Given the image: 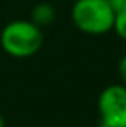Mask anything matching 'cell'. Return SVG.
I'll list each match as a JSON object with an SVG mask.
<instances>
[{"instance_id": "6da1fadb", "label": "cell", "mask_w": 126, "mask_h": 127, "mask_svg": "<svg viewBox=\"0 0 126 127\" xmlns=\"http://www.w3.org/2000/svg\"><path fill=\"white\" fill-rule=\"evenodd\" d=\"M44 35L42 28L31 19H15L5 24L0 32V45L13 58H29L41 50Z\"/></svg>"}, {"instance_id": "7a4b0ae2", "label": "cell", "mask_w": 126, "mask_h": 127, "mask_svg": "<svg viewBox=\"0 0 126 127\" xmlns=\"http://www.w3.org/2000/svg\"><path fill=\"white\" fill-rule=\"evenodd\" d=\"M71 21L84 34L102 35L113 29L115 10L108 0H74Z\"/></svg>"}, {"instance_id": "3957f363", "label": "cell", "mask_w": 126, "mask_h": 127, "mask_svg": "<svg viewBox=\"0 0 126 127\" xmlns=\"http://www.w3.org/2000/svg\"><path fill=\"white\" fill-rule=\"evenodd\" d=\"M99 127H126V85L110 84L97 98Z\"/></svg>"}, {"instance_id": "277c9868", "label": "cell", "mask_w": 126, "mask_h": 127, "mask_svg": "<svg viewBox=\"0 0 126 127\" xmlns=\"http://www.w3.org/2000/svg\"><path fill=\"white\" fill-rule=\"evenodd\" d=\"M31 21L34 24H37L39 28H44V26H49L55 21V8L54 5L47 2H41L37 5H34L31 11Z\"/></svg>"}, {"instance_id": "5b68a950", "label": "cell", "mask_w": 126, "mask_h": 127, "mask_svg": "<svg viewBox=\"0 0 126 127\" xmlns=\"http://www.w3.org/2000/svg\"><path fill=\"white\" fill-rule=\"evenodd\" d=\"M112 31H115V34L121 40H126V10L115 13V21H113V29Z\"/></svg>"}, {"instance_id": "8992f818", "label": "cell", "mask_w": 126, "mask_h": 127, "mask_svg": "<svg viewBox=\"0 0 126 127\" xmlns=\"http://www.w3.org/2000/svg\"><path fill=\"white\" fill-rule=\"evenodd\" d=\"M118 74L121 77V82L126 85V55L121 56L120 63H118Z\"/></svg>"}, {"instance_id": "52a82bcc", "label": "cell", "mask_w": 126, "mask_h": 127, "mask_svg": "<svg viewBox=\"0 0 126 127\" xmlns=\"http://www.w3.org/2000/svg\"><path fill=\"white\" fill-rule=\"evenodd\" d=\"M112 5V8L117 11H121V10H126V0H108Z\"/></svg>"}, {"instance_id": "ba28073f", "label": "cell", "mask_w": 126, "mask_h": 127, "mask_svg": "<svg viewBox=\"0 0 126 127\" xmlns=\"http://www.w3.org/2000/svg\"><path fill=\"white\" fill-rule=\"evenodd\" d=\"M0 127H5V119H3L2 114H0Z\"/></svg>"}, {"instance_id": "9c48e42d", "label": "cell", "mask_w": 126, "mask_h": 127, "mask_svg": "<svg viewBox=\"0 0 126 127\" xmlns=\"http://www.w3.org/2000/svg\"><path fill=\"white\" fill-rule=\"evenodd\" d=\"M73 2H74V0H73Z\"/></svg>"}]
</instances>
